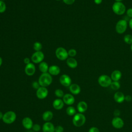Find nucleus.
Here are the masks:
<instances>
[{
    "label": "nucleus",
    "mask_w": 132,
    "mask_h": 132,
    "mask_svg": "<svg viewBox=\"0 0 132 132\" xmlns=\"http://www.w3.org/2000/svg\"><path fill=\"white\" fill-rule=\"evenodd\" d=\"M98 83L102 87H107L110 86L112 80L110 76L108 75L103 74L101 75L98 78Z\"/></svg>",
    "instance_id": "423d86ee"
},
{
    "label": "nucleus",
    "mask_w": 132,
    "mask_h": 132,
    "mask_svg": "<svg viewBox=\"0 0 132 132\" xmlns=\"http://www.w3.org/2000/svg\"><path fill=\"white\" fill-rule=\"evenodd\" d=\"M112 9L113 12L117 15H123L126 11V7L122 2H115L112 6Z\"/></svg>",
    "instance_id": "f03ea898"
},
{
    "label": "nucleus",
    "mask_w": 132,
    "mask_h": 132,
    "mask_svg": "<svg viewBox=\"0 0 132 132\" xmlns=\"http://www.w3.org/2000/svg\"><path fill=\"white\" fill-rule=\"evenodd\" d=\"M113 113L116 117H119V116L120 114V111L119 109H116Z\"/></svg>",
    "instance_id": "58836bf2"
},
{
    "label": "nucleus",
    "mask_w": 132,
    "mask_h": 132,
    "mask_svg": "<svg viewBox=\"0 0 132 132\" xmlns=\"http://www.w3.org/2000/svg\"><path fill=\"white\" fill-rule=\"evenodd\" d=\"M55 54L57 58L62 61L67 60L69 56L68 51L62 47H58L56 50Z\"/></svg>",
    "instance_id": "0eeeda50"
},
{
    "label": "nucleus",
    "mask_w": 132,
    "mask_h": 132,
    "mask_svg": "<svg viewBox=\"0 0 132 132\" xmlns=\"http://www.w3.org/2000/svg\"><path fill=\"white\" fill-rule=\"evenodd\" d=\"M1 1H5V0H1Z\"/></svg>",
    "instance_id": "09e8293b"
},
{
    "label": "nucleus",
    "mask_w": 132,
    "mask_h": 132,
    "mask_svg": "<svg viewBox=\"0 0 132 132\" xmlns=\"http://www.w3.org/2000/svg\"><path fill=\"white\" fill-rule=\"evenodd\" d=\"M68 52L69 56H70V57H74L77 54L76 51L74 48H71V49L69 50Z\"/></svg>",
    "instance_id": "7c9ffc66"
},
{
    "label": "nucleus",
    "mask_w": 132,
    "mask_h": 132,
    "mask_svg": "<svg viewBox=\"0 0 132 132\" xmlns=\"http://www.w3.org/2000/svg\"><path fill=\"white\" fill-rule=\"evenodd\" d=\"M32 130L35 131V132H38L41 129V126L39 124L36 123L35 124H33V126L32 127Z\"/></svg>",
    "instance_id": "2f4dec72"
},
{
    "label": "nucleus",
    "mask_w": 132,
    "mask_h": 132,
    "mask_svg": "<svg viewBox=\"0 0 132 132\" xmlns=\"http://www.w3.org/2000/svg\"><path fill=\"white\" fill-rule=\"evenodd\" d=\"M33 48L36 52L37 51H41L42 48V44L39 42H36L34 43L33 45Z\"/></svg>",
    "instance_id": "cd10ccee"
},
{
    "label": "nucleus",
    "mask_w": 132,
    "mask_h": 132,
    "mask_svg": "<svg viewBox=\"0 0 132 132\" xmlns=\"http://www.w3.org/2000/svg\"><path fill=\"white\" fill-rule=\"evenodd\" d=\"M64 102L62 100L58 98L55 99L53 102V106L56 110L61 109L64 106Z\"/></svg>",
    "instance_id": "f3484780"
},
{
    "label": "nucleus",
    "mask_w": 132,
    "mask_h": 132,
    "mask_svg": "<svg viewBox=\"0 0 132 132\" xmlns=\"http://www.w3.org/2000/svg\"><path fill=\"white\" fill-rule=\"evenodd\" d=\"M88 132H100V130L96 127H91L89 129Z\"/></svg>",
    "instance_id": "c9c22d12"
},
{
    "label": "nucleus",
    "mask_w": 132,
    "mask_h": 132,
    "mask_svg": "<svg viewBox=\"0 0 132 132\" xmlns=\"http://www.w3.org/2000/svg\"><path fill=\"white\" fill-rule=\"evenodd\" d=\"M122 77V73L120 71L114 70L111 74L110 77L112 81H119Z\"/></svg>",
    "instance_id": "4be33fe9"
},
{
    "label": "nucleus",
    "mask_w": 132,
    "mask_h": 132,
    "mask_svg": "<svg viewBox=\"0 0 132 132\" xmlns=\"http://www.w3.org/2000/svg\"><path fill=\"white\" fill-rule=\"evenodd\" d=\"M69 90L72 94L77 95L80 92L81 89L78 84H72L69 86Z\"/></svg>",
    "instance_id": "dca6fc26"
},
{
    "label": "nucleus",
    "mask_w": 132,
    "mask_h": 132,
    "mask_svg": "<svg viewBox=\"0 0 132 132\" xmlns=\"http://www.w3.org/2000/svg\"><path fill=\"white\" fill-rule=\"evenodd\" d=\"M62 100L64 104L69 106L73 105L75 102V98L74 96L70 93L65 94L62 97Z\"/></svg>",
    "instance_id": "f8f14e48"
},
{
    "label": "nucleus",
    "mask_w": 132,
    "mask_h": 132,
    "mask_svg": "<svg viewBox=\"0 0 132 132\" xmlns=\"http://www.w3.org/2000/svg\"><path fill=\"white\" fill-rule=\"evenodd\" d=\"M56 1H60V0H56Z\"/></svg>",
    "instance_id": "8fccbe9b"
},
{
    "label": "nucleus",
    "mask_w": 132,
    "mask_h": 132,
    "mask_svg": "<svg viewBox=\"0 0 132 132\" xmlns=\"http://www.w3.org/2000/svg\"><path fill=\"white\" fill-rule=\"evenodd\" d=\"M2 63H3V59H2V57L0 56V67L2 64Z\"/></svg>",
    "instance_id": "c03bdc74"
},
{
    "label": "nucleus",
    "mask_w": 132,
    "mask_h": 132,
    "mask_svg": "<svg viewBox=\"0 0 132 132\" xmlns=\"http://www.w3.org/2000/svg\"><path fill=\"white\" fill-rule=\"evenodd\" d=\"M23 126L26 129H30L33 126V122L32 119L29 117H25L22 121Z\"/></svg>",
    "instance_id": "4468645a"
},
{
    "label": "nucleus",
    "mask_w": 132,
    "mask_h": 132,
    "mask_svg": "<svg viewBox=\"0 0 132 132\" xmlns=\"http://www.w3.org/2000/svg\"><path fill=\"white\" fill-rule=\"evenodd\" d=\"M54 93H55V95L59 98L63 97V96L64 95L63 91L60 89H57L55 90Z\"/></svg>",
    "instance_id": "c85d7f7f"
},
{
    "label": "nucleus",
    "mask_w": 132,
    "mask_h": 132,
    "mask_svg": "<svg viewBox=\"0 0 132 132\" xmlns=\"http://www.w3.org/2000/svg\"><path fill=\"white\" fill-rule=\"evenodd\" d=\"M48 72L51 75H58L60 72V69L57 65H53L49 67Z\"/></svg>",
    "instance_id": "aec40b11"
},
{
    "label": "nucleus",
    "mask_w": 132,
    "mask_h": 132,
    "mask_svg": "<svg viewBox=\"0 0 132 132\" xmlns=\"http://www.w3.org/2000/svg\"><path fill=\"white\" fill-rule=\"evenodd\" d=\"M113 98L117 103H121L125 100V95L122 92L117 91L114 93Z\"/></svg>",
    "instance_id": "6ab92c4d"
},
{
    "label": "nucleus",
    "mask_w": 132,
    "mask_h": 132,
    "mask_svg": "<svg viewBox=\"0 0 132 132\" xmlns=\"http://www.w3.org/2000/svg\"><path fill=\"white\" fill-rule=\"evenodd\" d=\"M16 118V115L14 111H8L4 114L2 120L5 123L7 124H10L15 121Z\"/></svg>",
    "instance_id": "20e7f679"
},
{
    "label": "nucleus",
    "mask_w": 132,
    "mask_h": 132,
    "mask_svg": "<svg viewBox=\"0 0 132 132\" xmlns=\"http://www.w3.org/2000/svg\"><path fill=\"white\" fill-rule=\"evenodd\" d=\"M39 70L42 72V73H47L49 69L48 64L44 61H42L39 63Z\"/></svg>",
    "instance_id": "b1692460"
},
{
    "label": "nucleus",
    "mask_w": 132,
    "mask_h": 132,
    "mask_svg": "<svg viewBox=\"0 0 132 132\" xmlns=\"http://www.w3.org/2000/svg\"><path fill=\"white\" fill-rule=\"evenodd\" d=\"M63 1L67 5H72L75 2V0H63Z\"/></svg>",
    "instance_id": "e433bc0d"
},
{
    "label": "nucleus",
    "mask_w": 132,
    "mask_h": 132,
    "mask_svg": "<svg viewBox=\"0 0 132 132\" xmlns=\"http://www.w3.org/2000/svg\"><path fill=\"white\" fill-rule=\"evenodd\" d=\"M123 40L127 44H132V35L130 34H127L125 35L124 36Z\"/></svg>",
    "instance_id": "bb28decb"
},
{
    "label": "nucleus",
    "mask_w": 132,
    "mask_h": 132,
    "mask_svg": "<svg viewBox=\"0 0 132 132\" xmlns=\"http://www.w3.org/2000/svg\"><path fill=\"white\" fill-rule=\"evenodd\" d=\"M24 62L26 64H28L30 63V60L29 58H25L24 59Z\"/></svg>",
    "instance_id": "ea45409f"
},
{
    "label": "nucleus",
    "mask_w": 132,
    "mask_h": 132,
    "mask_svg": "<svg viewBox=\"0 0 132 132\" xmlns=\"http://www.w3.org/2000/svg\"><path fill=\"white\" fill-rule=\"evenodd\" d=\"M6 9V5L5 3L0 0V13H3Z\"/></svg>",
    "instance_id": "c756f323"
},
{
    "label": "nucleus",
    "mask_w": 132,
    "mask_h": 132,
    "mask_svg": "<svg viewBox=\"0 0 132 132\" xmlns=\"http://www.w3.org/2000/svg\"><path fill=\"white\" fill-rule=\"evenodd\" d=\"M130 50L132 52V44H130Z\"/></svg>",
    "instance_id": "49530a36"
},
{
    "label": "nucleus",
    "mask_w": 132,
    "mask_h": 132,
    "mask_svg": "<svg viewBox=\"0 0 132 132\" xmlns=\"http://www.w3.org/2000/svg\"><path fill=\"white\" fill-rule=\"evenodd\" d=\"M53 117V113L50 110H47L42 114V119L45 122H50Z\"/></svg>",
    "instance_id": "5701e85b"
},
{
    "label": "nucleus",
    "mask_w": 132,
    "mask_h": 132,
    "mask_svg": "<svg viewBox=\"0 0 132 132\" xmlns=\"http://www.w3.org/2000/svg\"><path fill=\"white\" fill-rule=\"evenodd\" d=\"M44 58V54L41 51L35 52L31 56V60L35 63H40L43 61Z\"/></svg>",
    "instance_id": "6e6552de"
},
{
    "label": "nucleus",
    "mask_w": 132,
    "mask_h": 132,
    "mask_svg": "<svg viewBox=\"0 0 132 132\" xmlns=\"http://www.w3.org/2000/svg\"><path fill=\"white\" fill-rule=\"evenodd\" d=\"M52 76L48 73H42L38 79V82L40 86L44 87H46L50 86L52 84Z\"/></svg>",
    "instance_id": "f257e3e1"
},
{
    "label": "nucleus",
    "mask_w": 132,
    "mask_h": 132,
    "mask_svg": "<svg viewBox=\"0 0 132 132\" xmlns=\"http://www.w3.org/2000/svg\"><path fill=\"white\" fill-rule=\"evenodd\" d=\"M48 93V91L46 87H40L36 91L37 97L40 100L45 98Z\"/></svg>",
    "instance_id": "1a4fd4ad"
},
{
    "label": "nucleus",
    "mask_w": 132,
    "mask_h": 132,
    "mask_svg": "<svg viewBox=\"0 0 132 132\" xmlns=\"http://www.w3.org/2000/svg\"><path fill=\"white\" fill-rule=\"evenodd\" d=\"M110 86L112 90H118L120 88V84L119 81H112Z\"/></svg>",
    "instance_id": "a878e982"
},
{
    "label": "nucleus",
    "mask_w": 132,
    "mask_h": 132,
    "mask_svg": "<svg viewBox=\"0 0 132 132\" xmlns=\"http://www.w3.org/2000/svg\"><path fill=\"white\" fill-rule=\"evenodd\" d=\"M73 124L76 127H80L82 126L86 122V117L81 113H76L73 118Z\"/></svg>",
    "instance_id": "7ed1b4c3"
},
{
    "label": "nucleus",
    "mask_w": 132,
    "mask_h": 132,
    "mask_svg": "<svg viewBox=\"0 0 132 132\" xmlns=\"http://www.w3.org/2000/svg\"><path fill=\"white\" fill-rule=\"evenodd\" d=\"M131 99H132V97L130 95H126V96H125V100L127 102H130L131 101Z\"/></svg>",
    "instance_id": "4c0bfd02"
},
{
    "label": "nucleus",
    "mask_w": 132,
    "mask_h": 132,
    "mask_svg": "<svg viewBox=\"0 0 132 132\" xmlns=\"http://www.w3.org/2000/svg\"><path fill=\"white\" fill-rule=\"evenodd\" d=\"M25 73L28 76L33 75L36 72V67L32 63L26 64L25 67Z\"/></svg>",
    "instance_id": "ddd939ff"
},
{
    "label": "nucleus",
    "mask_w": 132,
    "mask_h": 132,
    "mask_svg": "<svg viewBox=\"0 0 132 132\" xmlns=\"http://www.w3.org/2000/svg\"><path fill=\"white\" fill-rule=\"evenodd\" d=\"M128 26L129 28L132 29V18L130 19L129 21H128Z\"/></svg>",
    "instance_id": "79ce46f5"
},
{
    "label": "nucleus",
    "mask_w": 132,
    "mask_h": 132,
    "mask_svg": "<svg viewBox=\"0 0 132 132\" xmlns=\"http://www.w3.org/2000/svg\"><path fill=\"white\" fill-rule=\"evenodd\" d=\"M126 15L130 18H132V8H128L127 10L126 11Z\"/></svg>",
    "instance_id": "f704fd0d"
},
{
    "label": "nucleus",
    "mask_w": 132,
    "mask_h": 132,
    "mask_svg": "<svg viewBox=\"0 0 132 132\" xmlns=\"http://www.w3.org/2000/svg\"><path fill=\"white\" fill-rule=\"evenodd\" d=\"M31 132H35V131H31Z\"/></svg>",
    "instance_id": "de8ad7c7"
},
{
    "label": "nucleus",
    "mask_w": 132,
    "mask_h": 132,
    "mask_svg": "<svg viewBox=\"0 0 132 132\" xmlns=\"http://www.w3.org/2000/svg\"><path fill=\"white\" fill-rule=\"evenodd\" d=\"M116 2H121L123 0H114Z\"/></svg>",
    "instance_id": "a18cd8bd"
},
{
    "label": "nucleus",
    "mask_w": 132,
    "mask_h": 132,
    "mask_svg": "<svg viewBox=\"0 0 132 132\" xmlns=\"http://www.w3.org/2000/svg\"><path fill=\"white\" fill-rule=\"evenodd\" d=\"M32 86L33 88H34L35 89H37V90L40 87H41L40 85V84H39V82H38V81H34V82H32Z\"/></svg>",
    "instance_id": "72a5a7b5"
},
{
    "label": "nucleus",
    "mask_w": 132,
    "mask_h": 132,
    "mask_svg": "<svg viewBox=\"0 0 132 132\" xmlns=\"http://www.w3.org/2000/svg\"><path fill=\"white\" fill-rule=\"evenodd\" d=\"M64 128L61 125H58L55 127V132H63Z\"/></svg>",
    "instance_id": "473e14b6"
},
{
    "label": "nucleus",
    "mask_w": 132,
    "mask_h": 132,
    "mask_svg": "<svg viewBox=\"0 0 132 132\" xmlns=\"http://www.w3.org/2000/svg\"><path fill=\"white\" fill-rule=\"evenodd\" d=\"M113 127L117 129H120L122 128L124 125V122L122 119L119 117H115L113 118L111 122Z\"/></svg>",
    "instance_id": "9b49d317"
},
{
    "label": "nucleus",
    "mask_w": 132,
    "mask_h": 132,
    "mask_svg": "<svg viewBox=\"0 0 132 132\" xmlns=\"http://www.w3.org/2000/svg\"><path fill=\"white\" fill-rule=\"evenodd\" d=\"M55 128L54 124L50 122H46L42 127L43 132H55Z\"/></svg>",
    "instance_id": "2eb2a0df"
},
{
    "label": "nucleus",
    "mask_w": 132,
    "mask_h": 132,
    "mask_svg": "<svg viewBox=\"0 0 132 132\" xmlns=\"http://www.w3.org/2000/svg\"><path fill=\"white\" fill-rule=\"evenodd\" d=\"M66 60H67L66 61L67 64L70 68L74 69L77 67L78 62H77V60L73 57L68 58V59Z\"/></svg>",
    "instance_id": "412c9836"
},
{
    "label": "nucleus",
    "mask_w": 132,
    "mask_h": 132,
    "mask_svg": "<svg viewBox=\"0 0 132 132\" xmlns=\"http://www.w3.org/2000/svg\"><path fill=\"white\" fill-rule=\"evenodd\" d=\"M103 2V0H94V2L96 5L101 4Z\"/></svg>",
    "instance_id": "a19ab883"
},
{
    "label": "nucleus",
    "mask_w": 132,
    "mask_h": 132,
    "mask_svg": "<svg viewBox=\"0 0 132 132\" xmlns=\"http://www.w3.org/2000/svg\"><path fill=\"white\" fill-rule=\"evenodd\" d=\"M127 22L125 19H121L119 20L116 23L115 29L118 34H122L125 32L127 28Z\"/></svg>",
    "instance_id": "39448f33"
},
{
    "label": "nucleus",
    "mask_w": 132,
    "mask_h": 132,
    "mask_svg": "<svg viewBox=\"0 0 132 132\" xmlns=\"http://www.w3.org/2000/svg\"><path fill=\"white\" fill-rule=\"evenodd\" d=\"M88 108V105L85 101H80L77 105V109L79 113L85 112Z\"/></svg>",
    "instance_id": "a211bd4d"
},
{
    "label": "nucleus",
    "mask_w": 132,
    "mask_h": 132,
    "mask_svg": "<svg viewBox=\"0 0 132 132\" xmlns=\"http://www.w3.org/2000/svg\"><path fill=\"white\" fill-rule=\"evenodd\" d=\"M75 108L71 106L68 107L66 109V113L69 116H74L76 113Z\"/></svg>",
    "instance_id": "393cba45"
},
{
    "label": "nucleus",
    "mask_w": 132,
    "mask_h": 132,
    "mask_svg": "<svg viewBox=\"0 0 132 132\" xmlns=\"http://www.w3.org/2000/svg\"><path fill=\"white\" fill-rule=\"evenodd\" d=\"M60 83L64 87H69L72 84V79L71 77L67 75L63 74L59 78Z\"/></svg>",
    "instance_id": "9d476101"
},
{
    "label": "nucleus",
    "mask_w": 132,
    "mask_h": 132,
    "mask_svg": "<svg viewBox=\"0 0 132 132\" xmlns=\"http://www.w3.org/2000/svg\"><path fill=\"white\" fill-rule=\"evenodd\" d=\"M3 115L4 114L0 111V120H2L3 119Z\"/></svg>",
    "instance_id": "37998d69"
}]
</instances>
